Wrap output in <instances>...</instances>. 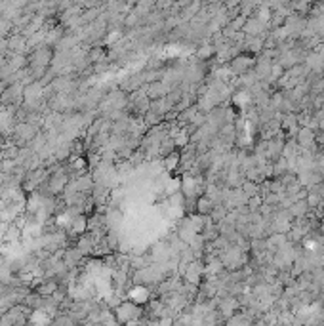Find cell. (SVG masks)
Wrapping results in <instances>:
<instances>
[{
    "instance_id": "cell-1",
    "label": "cell",
    "mask_w": 324,
    "mask_h": 326,
    "mask_svg": "<svg viewBox=\"0 0 324 326\" xmlns=\"http://www.w3.org/2000/svg\"><path fill=\"white\" fill-rule=\"evenodd\" d=\"M141 315V309L139 305L132 302H124V303H118L116 309H114V317L118 323H132V321H137V317Z\"/></svg>"
},
{
    "instance_id": "cell-2",
    "label": "cell",
    "mask_w": 324,
    "mask_h": 326,
    "mask_svg": "<svg viewBox=\"0 0 324 326\" xmlns=\"http://www.w3.org/2000/svg\"><path fill=\"white\" fill-rule=\"evenodd\" d=\"M252 65H254L252 56H238V58L231 61V71L235 74H244V72H248L252 69Z\"/></svg>"
},
{
    "instance_id": "cell-3",
    "label": "cell",
    "mask_w": 324,
    "mask_h": 326,
    "mask_svg": "<svg viewBox=\"0 0 324 326\" xmlns=\"http://www.w3.org/2000/svg\"><path fill=\"white\" fill-rule=\"evenodd\" d=\"M128 296H130L132 303H136V305H143V303L149 300V290H147V286H136V288L132 290Z\"/></svg>"
},
{
    "instance_id": "cell-4",
    "label": "cell",
    "mask_w": 324,
    "mask_h": 326,
    "mask_svg": "<svg viewBox=\"0 0 324 326\" xmlns=\"http://www.w3.org/2000/svg\"><path fill=\"white\" fill-rule=\"evenodd\" d=\"M212 208H214V202L210 196L202 195V196L197 198V214H199V216H208V214L212 212Z\"/></svg>"
},
{
    "instance_id": "cell-5",
    "label": "cell",
    "mask_w": 324,
    "mask_h": 326,
    "mask_svg": "<svg viewBox=\"0 0 324 326\" xmlns=\"http://www.w3.org/2000/svg\"><path fill=\"white\" fill-rule=\"evenodd\" d=\"M298 143L301 147H313L315 143V133H313V128H301L298 132Z\"/></svg>"
},
{
    "instance_id": "cell-6",
    "label": "cell",
    "mask_w": 324,
    "mask_h": 326,
    "mask_svg": "<svg viewBox=\"0 0 324 326\" xmlns=\"http://www.w3.org/2000/svg\"><path fill=\"white\" fill-rule=\"evenodd\" d=\"M200 275H202V267H200L199 261H189V265H187V280H191L193 284H197L199 282V278Z\"/></svg>"
},
{
    "instance_id": "cell-7",
    "label": "cell",
    "mask_w": 324,
    "mask_h": 326,
    "mask_svg": "<svg viewBox=\"0 0 324 326\" xmlns=\"http://www.w3.org/2000/svg\"><path fill=\"white\" fill-rule=\"evenodd\" d=\"M179 153H170L168 157H164V160H162V164H164V168L168 170V172H172V170L177 168V164H179Z\"/></svg>"
},
{
    "instance_id": "cell-8",
    "label": "cell",
    "mask_w": 324,
    "mask_h": 326,
    "mask_svg": "<svg viewBox=\"0 0 324 326\" xmlns=\"http://www.w3.org/2000/svg\"><path fill=\"white\" fill-rule=\"evenodd\" d=\"M86 225H88V221H86V216H76L75 219H71V229L75 231V233H84L86 231Z\"/></svg>"
},
{
    "instance_id": "cell-9",
    "label": "cell",
    "mask_w": 324,
    "mask_h": 326,
    "mask_svg": "<svg viewBox=\"0 0 324 326\" xmlns=\"http://www.w3.org/2000/svg\"><path fill=\"white\" fill-rule=\"evenodd\" d=\"M263 25L254 17V19H246V25L242 27V31L244 33H248V35H258L260 33V29H262Z\"/></svg>"
},
{
    "instance_id": "cell-10",
    "label": "cell",
    "mask_w": 324,
    "mask_h": 326,
    "mask_svg": "<svg viewBox=\"0 0 324 326\" xmlns=\"http://www.w3.org/2000/svg\"><path fill=\"white\" fill-rule=\"evenodd\" d=\"M212 54H214V48L210 44H202L199 48V52H197V56H199L200 60H206V58H210Z\"/></svg>"
},
{
    "instance_id": "cell-11",
    "label": "cell",
    "mask_w": 324,
    "mask_h": 326,
    "mask_svg": "<svg viewBox=\"0 0 324 326\" xmlns=\"http://www.w3.org/2000/svg\"><path fill=\"white\" fill-rule=\"evenodd\" d=\"M175 145H177V147H183V145H187L189 143V139H187V133L183 132V130H181V132H177L175 133Z\"/></svg>"
},
{
    "instance_id": "cell-12",
    "label": "cell",
    "mask_w": 324,
    "mask_h": 326,
    "mask_svg": "<svg viewBox=\"0 0 324 326\" xmlns=\"http://www.w3.org/2000/svg\"><path fill=\"white\" fill-rule=\"evenodd\" d=\"M321 233H323V237H324V219H323V223H321Z\"/></svg>"
}]
</instances>
